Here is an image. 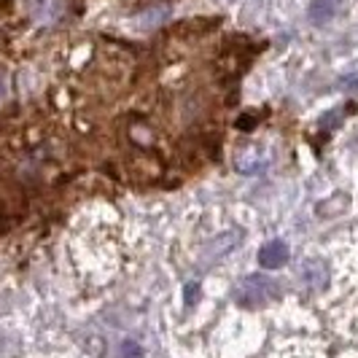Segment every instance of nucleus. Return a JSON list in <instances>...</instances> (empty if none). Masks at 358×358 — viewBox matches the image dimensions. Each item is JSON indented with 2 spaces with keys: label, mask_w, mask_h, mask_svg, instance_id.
Returning a JSON list of instances; mask_svg holds the SVG:
<instances>
[{
  "label": "nucleus",
  "mask_w": 358,
  "mask_h": 358,
  "mask_svg": "<svg viewBox=\"0 0 358 358\" xmlns=\"http://www.w3.org/2000/svg\"><path fill=\"white\" fill-rule=\"evenodd\" d=\"M194 299H197V286H194V283H192V286H189V305H192V302H194Z\"/></svg>",
  "instance_id": "obj_7"
},
{
  "label": "nucleus",
  "mask_w": 358,
  "mask_h": 358,
  "mask_svg": "<svg viewBox=\"0 0 358 358\" xmlns=\"http://www.w3.org/2000/svg\"><path fill=\"white\" fill-rule=\"evenodd\" d=\"M122 353H124V358H143V350L135 342H124L122 345Z\"/></svg>",
  "instance_id": "obj_6"
},
{
  "label": "nucleus",
  "mask_w": 358,
  "mask_h": 358,
  "mask_svg": "<svg viewBox=\"0 0 358 358\" xmlns=\"http://www.w3.org/2000/svg\"><path fill=\"white\" fill-rule=\"evenodd\" d=\"M259 262H262V267H264V269L283 267V264L288 262L286 243H280V240H272V243H267V245L262 248V253H259Z\"/></svg>",
  "instance_id": "obj_2"
},
{
  "label": "nucleus",
  "mask_w": 358,
  "mask_h": 358,
  "mask_svg": "<svg viewBox=\"0 0 358 358\" xmlns=\"http://www.w3.org/2000/svg\"><path fill=\"white\" fill-rule=\"evenodd\" d=\"M302 275H305L307 288H315V291H321L326 286V280H329V275H326L321 262H307L305 267H302Z\"/></svg>",
  "instance_id": "obj_4"
},
{
  "label": "nucleus",
  "mask_w": 358,
  "mask_h": 358,
  "mask_svg": "<svg viewBox=\"0 0 358 358\" xmlns=\"http://www.w3.org/2000/svg\"><path fill=\"white\" fill-rule=\"evenodd\" d=\"M337 8H340V0H313L310 3V19L315 24H323L337 14Z\"/></svg>",
  "instance_id": "obj_3"
},
{
  "label": "nucleus",
  "mask_w": 358,
  "mask_h": 358,
  "mask_svg": "<svg viewBox=\"0 0 358 358\" xmlns=\"http://www.w3.org/2000/svg\"><path fill=\"white\" fill-rule=\"evenodd\" d=\"M278 296V283L275 280H269L264 275H251V278H245L237 291H234V299L240 302L243 307H262L272 302Z\"/></svg>",
  "instance_id": "obj_1"
},
{
  "label": "nucleus",
  "mask_w": 358,
  "mask_h": 358,
  "mask_svg": "<svg viewBox=\"0 0 358 358\" xmlns=\"http://www.w3.org/2000/svg\"><path fill=\"white\" fill-rule=\"evenodd\" d=\"M340 90L345 94H358V73H350L340 81Z\"/></svg>",
  "instance_id": "obj_5"
}]
</instances>
